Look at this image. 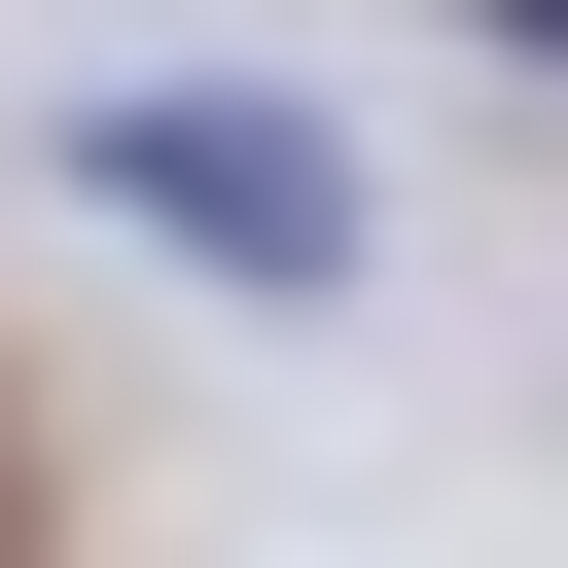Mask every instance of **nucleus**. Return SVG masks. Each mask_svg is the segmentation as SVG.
I'll use <instances>...</instances> for the list:
<instances>
[{"mask_svg": "<svg viewBox=\"0 0 568 568\" xmlns=\"http://www.w3.org/2000/svg\"><path fill=\"white\" fill-rule=\"evenodd\" d=\"M71 178H106L142 248H213L248 320H320V284H355V142H320L284 71H106V106H71Z\"/></svg>", "mask_w": 568, "mask_h": 568, "instance_id": "1", "label": "nucleus"}, {"mask_svg": "<svg viewBox=\"0 0 568 568\" xmlns=\"http://www.w3.org/2000/svg\"><path fill=\"white\" fill-rule=\"evenodd\" d=\"M36 532H71V390L0 355V568H36Z\"/></svg>", "mask_w": 568, "mask_h": 568, "instance_id": "2", "label": "nucleus"}, {"mask_svg": "<svg viewBox=\"0 0 568 568\" xmlns=\"http://www.w3.org/2000/svg\"><path fill=\"white\" fill-rule=\"evenodd\" d=\"M462 36H497V71H568V0H462Z\"/></svg>", "mask_w": 568, "mask_h": 568, "instance_id": "3", "label": "nucleus"}]
</instances>
